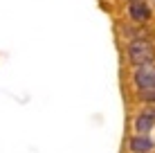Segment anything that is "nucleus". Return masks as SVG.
<instances>
[{
	"label": "nucleus",
	"instance_id": "1",
	"mask_svg": "<svg viewBox=\"0 0 155 153\" xmlns=\"http://www.w3.org/2000/svg\"><path fill=\"white\" fill-rule=\"evenodd\" d=\"M128 59L135 65H146V63L155 61V47L151 41L146 38H135L128 43Z\"/></svg>",
	"mask_w": 155,
	"mask_h": 153
},
{
	"label": "nucleus",
	"instance_id": "2",
	"mask_svg": "<svg viewBox=\"0 0 155 153\" xmlns=\"http://www.w3.org/2000/svg\"><path fill=\"white\" fill-rule=\"evenodd\" d=\"M133 81H135V86L140 88V92L155 88V65H153V63L137 65L135 68V75H133Z\"/></svg>",
	"mask_w": 155,
	"mask_h": 153
},
{
	"label": "nucleus",
	"instance_id": "3",
	"mask_svg": "<svg viewBox=\"0 0 155 153\" xmlns=\"http://www.w3.org/2000/svg\"><path fill=\"white\" fill-rule=\"evenodd\" d=\"M128 16H130V20H133V23H137V25L151 20L148 2H146V0H135V2H130V5H128Z\"/></svg>",
	"mask_w": 155,
	"mask_h": 153
},
{
	"label": "nucleus",
	"instance_id": "4",
	"mask_svg": "<svg viewBox=\"0 0 155 153\" xmlns=\"http://www.w3.org/2000/svg\"><path fill=\"white\" fill-rule=\"evenodd\" d=\"M153 126H155V108H146L144 113L137 115V119H135L137 135H148L153 131Z\"/></svg>",
	"mask_w": 155,
	"mask_h": 153
},
{
	"label": "nucleus",
	"instance_id": "5",
	"mask_svg": "<svg viewBox=\"0 0 155 153\" xmlns=\"http://www.w3.org/2000/svg\"><path fill=\"white\" fill-rule=\"evenodd\" d=\"M153 149V140L148 135H135L130 138V151L133 153H148Z\"/></svg>",
	"mask_w": 155,
	"mask_h": 153
},
{
	"label": "nucleus",
	"instance_id": "6",
	"mask_svg": "<svg viewBox=\"0 0 155 153\" xmlns=\"http://www.w3.org/2000/svg\"><path fill=\"white\" fill-rule=\"evenodd\" d=\"M142 99H144V101H155V88H151V90H142Z\"/></svg>",
	"mask_w": 155,
	"mask_h": 153
},
{
	"label": "nucleus",
	"instance_id": "7",
	"mask_svg": "<svg viewBox=\"0 0 155 153\" xmlns=\"http://www.w3.org/2000/svg\"><path fill=\"white\" fill-rule=\"evenodd\" d=\"M126 2H135V0H126Z\"/></svg>",
	"mask_w": 155,
	"mask_h": 153
}]
</instances>
